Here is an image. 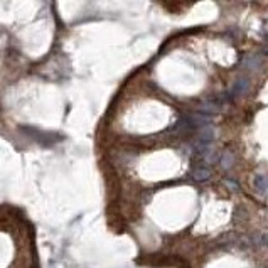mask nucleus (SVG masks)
Returning <instances> with one entry per match:
<instances>
[{"instance_id": "f257e3e1", "label": "nucleus", "mask_w": 268, "mask_h": 268, "mask_svg": "<svg viewBox=\"0 0 268 268\" xmlns=\"http://www.w3.org/2000/svg\"><path fill=\"white\" fill-rule=\"evenodd\" d=\"M253 186L260 194H268V177L265 174H258L253 181Z\"/></svg>"}, {"instance_id": "7ed1b4c3", "label": "nucleus", "mask_w": 268, "mask_h": 268, "mask_svg": "<svg viewBox=\"0 0 268 268\" xmlns=\"http://www.w3.org/2000/svg\"><path fill=\"white\" fill-rule=\"evenodd\" d=\"M248 86H250L248 79H238L236 84L233 86V90H231L233 96H235V95H240V93H245V91H248Z\"/></svg>"}, {"instance_id": "f03ea898", "label": "nucleus", "mask_w": 268, "mask_h": 268, "mask_svg": "<svg viewBox=\"0 0 268 268\" xmlns=\"http://www.w3.org/2000/svg\"><path fill=\"white\" fill-rule=\"evenodd\" d=\"M191 175H192V179L197 182H204L211 177V172H209V169H206V167H194L191 172Z\"/></svg>"}, {"instance_id": "39448f33", "label": "nucleus", "mask_w": 268, "mask_h": 268, "mask_svg": "<svg viewBox=\"0 0 268 268\" xmlns=\"http://www.w3.org/2000/svg\"><path fill=\"white\" fill-rule=\"evenodd\" d=\"M265 240H266L265 243H266V245H268V235H265Z\"/></svg>"}, {"instance_id": "20e7f679", "label": "nucleus", "mask_w": 268, "mask_h": 268, "mask_svg": "<svg viewBox=\"0 0 268 268\" xmlns=\"http://www.w3.org/2000/svg\"><path fill=\"white\" fill-rule=\"evenodd\" d=\"M231 164H233V155L230 152H225V155H222V167L228 169V167H231Z\"/></svg>"}]
</instances>
